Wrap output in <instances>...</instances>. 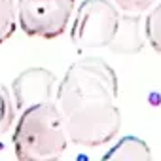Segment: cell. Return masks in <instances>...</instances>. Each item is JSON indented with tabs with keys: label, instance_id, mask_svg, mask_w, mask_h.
<instances>
[{
	"label": "cell",
	"instance_id": "1",
	"mask_svg": "<svg viewBox=\"0 0 161 161\" xmlns=\"http://www.w3.org/2000/svg\"><path fill=\"white\" fill-rule=\"evenodd\" d=\"M116 101L118 76L104 59L84 57L72 63L55 95L70 142L82 148L112 142L121 129Z\"/></svg>",
	"mask_w": 161,
	"mask_h": 161
},
{
	"label": "cell",
	"instance_id": "2",
	"mask_svg": "<svg viewBox=\"0 0 161 161\" xmlns=\"http://www.w3.org/2000/svg\"><path fill=\"white\" fill-rule=\"evenodd\" d=\"M14 150L21 161H49L68 148V131L57 103H42L21 112L14 129Z\"/></svg>",
	"mask_w": 161,
	"mask_h": 161
},
{
	"label": "cell",
	"instance_id": "3",
	"mask_svg": "<svg viewBox=\"0 0 161 161\" xmlns=\"http://www.w3.org/2000/svg\"><path fill=\"white\" fill-rule=\"evenodd\" d=\"M125 19L127 12H121L112 0H84L76 10L70 40L80 51L99 47H108L112 51Z\"/></svg>",
	"mask_w": 161,
	"mask_h": 161
},
{
	"label": "cell",
	"instance_id": "4",
	"mask_svg": "<svg viewBox=\"0 0 161 161\" xmlns=\"http://www.w3.org/2000/svg\"><path fill=\"white\" fill-rule=\"evenodd\" d=\"M76 0H17V23L27 36L53 40L70 25Z\"/></svg>",
	"mask_w": 161,
	"mask_h": 161
},
{
	"label": "cell",
	"instance_id": "5",
	"mask_svg": "<svg viewBox=\"0 0 161 161\" xmlns=\"http://www.w3.org/2000/svg\"><path fill=\"white\" fill-rule=\"evenodd\" d=\"M55 86H57V78L47 68L32 66L23 70L12 82V95L17 110L23 112L31 106L51 103L53 97L57 95Z\"/></svg>",
	"mask_w": 161,
	"mask_h": 161
},
{
	"label": "cell",
	"instance_id": "6",
	"mask_svg": "<svg viewBox=\"0 0 161 161\" xmlns=\"http://www.w3.org/2000/svg\"><path fill=\"white\" fill-rule=\"evenodd\" d=\"M104 159H116V161H150L152 152L150 146L138 138V136H123L116 142L106 153Z\"/></svg>",
	"mask_w": 161,
	"mask_h": 161
},
{
	"label": "cell",
	"instance_id": "7",
	"mask_svg": "<svg viewBox=\"0 0 161 161\" xmlns=\"http://www.w3.org/2000/svg\"><path fill=\"white\" fill-rule=\"evenodd\" d=\"M17 112L19 110L15 106V101H14L12 91L4 84H0V136H4L12 129Z\"/></svg>",
	"mask_w": 161,
	"mask_h": 161
},
{
	"label": "cell",
	"instance_id": "8",
	"mask_svg": "<svg viewBox=\"0 0 161 161\" xmlns=\"http://www.w3.org/2000/svg\"><path fill=\"white\" fill-rule=\"evenodd\" d=\"M17 4L15 0H0V44L10 40L17 27Z\"/></svg>",
	"mask_w": 161,
	"mask_h": 161
},
{
	"label": "cell",
	"instance_id": "9",
	"mask_svg": "<svg viewBox=\"0 0 161 161\" xmlns=\"http://www.w3.org/2000/svg\"><path fill=\"white\" fill-rule=\"evenodd\" d=\"M144 29H146L148 44L153 47V51H157L161 55V2L153 10H150L146 23H144Z\"/></svg>",
	"mask_w": 161,
	"mask_h": 161
},
{
	"label": "cell",
	"instance_id": "10",
	"mask_svg": "<svg viewBox=\"0 0 161 161\" xmlns=\"http://www.w3.org/2000/svg\"><path fill=\"white\" fill-rule=\"evenodd\" d=\"M112 2L121 12H127V14H142V12L150 10L155 4V0H112Z\"/></svg>",
	"mask_w": 161,
	"mask_h": 161
}]
</instances>
